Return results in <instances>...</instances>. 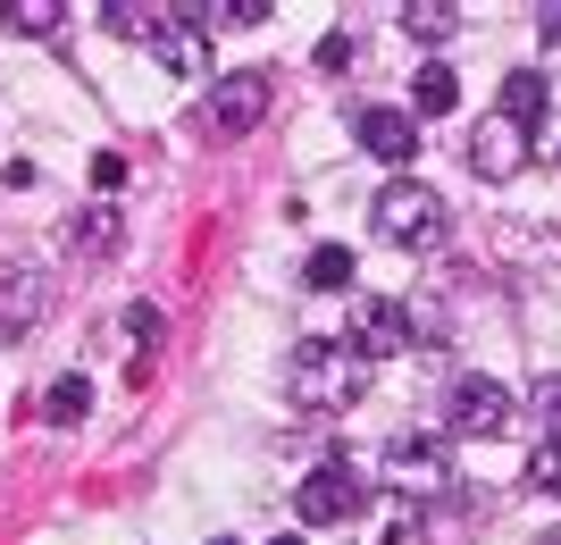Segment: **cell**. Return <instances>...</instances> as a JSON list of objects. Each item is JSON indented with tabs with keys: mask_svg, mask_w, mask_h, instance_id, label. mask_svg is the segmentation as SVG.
Returning <instances> with one entry per match:
<instances>
[{
	"mask_svg": "<svg viewBox=\"0 0 561 545\" xmlns=\"http://www.w3.org/2000/svg\"><path fill=\"white\" fill-rule=\"evenodd\" d=\"M528 487H537V496H561V436H545V445L528 453Z\"/></svg>",
	"mask_w": 561,
	"mask_h": 545,
	"instance_id": "obj_18",
	"label": "cell"
},
{
	"mask_svg": "<svg viewBox=\"0 0 561 545\" xmlns=\"http://www.w3.org/2000/svg\"><path fill=\"white\" fill-rule=\"evenodd\" d=\"M142 50L168 76H210V25H202V9H160L151 34H142Z\"/></svg>",
	"mask_w": 561,
	"mask_h": 545,
	"instance_id": "obj_6",
	"label": "cell"
},
{
	"mask_svg": "<svg viewBox=\"0 0 561 545\" xmlns=\"http://www.w3.org/2000/svg\"><path fill=\"white\" fill-rule=\"evenodd\" d=\"M445 420H453V436H503V428H512V395L494 378H453Z\"/></svg>",
	"mask_w": 561,
	"mask_h": 545,
	"instance_id": "obj_8",
	"label": "cell"
},
{
	"mask_svg": "<svg viewBox=\"0 0 561 545\" xmlns=\"http://www.w3.org/2000/svg\"><path fill=\"white\" fill-rule=\"evenodd\" d=\"M151 18H160V9H135V0H110V9H101V25H110V34H126V43H142V34H151Z\"/></svg>",
	"mask_w": 561,
	"mask_h": 545,
	"instance_id": "obj_19",
	"label": "cell"
},
{
	"mask_svg": "<svg viewBox=\"0 0 561 545\" xmlns=\"http://www.w3.org/2000/svg\"><path fill=\"white\" fill-rule=\"evenodd\" d=\"M360 151L369 160H386V168H411V151H420V118L411 110H360Z\"/></svg>",
	"mask_w": 561,
	"mask_h": 545,
	"instance_id": "obj_10",
	"label": "cell"
},
{
	"mask_svg": "<svg viewBox=\"0 0 561 545\" xmlns=\"http://www.w3.org/2000/svg\"><path fill=\"white\" fill-rule=\"evenodd\" d=\"M469 168H478L486 185H512L519 168H528V126H512L503 110H494V118L469 135Z\"/></svg>",
	"mask_w": 561,
	"mask_h": 545,
	"instance_id": "obj_9",
	"label": "cell"
},
{
	"mask_svg": "<svg viewBox=\"0 0 561 545\" xmlns=\"http://www.w3.org/2000/svg\"><path fill=\"white\" fill-rule=\"evenodd\" d=\"M260 18H277L268 0H218V9H202V25H260Z\"/></svg>",
	"mask_w": 561,
	"mask_h": 545,
	"instance_id": "obj_20",
	"label": "cell"
},
{
	"mask_svg": "<svg viewBox=\"0 0 561 545\" xmlns=\"http://www.w3.org/2000/svg\"><path fill=\"white\" fill-rule=\"evenodd\" d=\"M319 68H328V76L352 68V34H328V43H319Z\"/></svg>",
	"mask_w": 561,
	"mask_h": 545,
	"instance_id": "obj_23",
	"label": "cell"
},
{
	"mask_svg": "<svg viewBox=\"0 0 561 545\" xmlns=\"http://www.w3.org/2000/svg\"><path fill=\"white\" fill-rule=\"evenodd\" d=\"M210 545H234V537H210Z\"/></svg>",
	"mask_w": 561,
	"mask_h": 545,
	"instance_id": "obj_28",
	"label": "cell"
},
{
	"mask_svg": "<svg viewBox=\"0 0 561 545\" xmlns=\"http://www.w3.org/2000/svg\"><path fill=\"white\" fill-rule=\"evenodd\" d=\"M294 512H302L310 529H344V521H360V512H369V487H360V470H352V462H319V470L294 487Z\"/></svg>",
	"mask_w": 561,
	"mask_h": 545,
	"instance_id": "obj_4",
	"label": "cell"
},
{
	"mask_svg": "<svg viewBox=\"0 0 561 545\" xmlns=\"http://www.w3.org/2000/svg\"><path fill=\"white\" fill-rule=\"evenodd\" d=\"M537 34H545V59H561V0H553V9H537Z\"/></svg>",
	"mask_w": 561,
	"mask_h": 545,
	"instance_id": "obj_25",
	"label": "cell"
},
{
	"mask_svg": "<svg viewBox=\"0 0 561 545\" xmlns=\"http://www.w3.org/2000/svg\"><path fill=\"white\" fill-rule=\"evenodd\" d=\"M68 243H76V252H117V243H126V227H117V211H110V202H93V211H84V218L68 227Z\"/></svg>",
	"mask_w": 561,
	"mask_h": 545,
	"instance_id": "obj_16",
	"label": "cell"
},
{
	"mask_svg": "<svg viewBox=\"0 0 561 545\" xmlns=\"http://www.w3.org/2000/svg\"><path fill=\"white\" fill-rule=\"evenodd\" d=\"M402 34H411V43H453V34H461V9H453V0H402Z\"/></svg>",
	"mask_w": 561,
	"mask_h": 545,
	"instance_id": "obj_13",
	"label": "cell"
},
{
	"mask_svg": "<svg viewBox=\"0 0 561 545\" xmlns=\"http://www.w3.org/2000/svg\"><path fill=\"white\" fill-rule=\"evenodd\" d=\"M545 110H553V84H545L537 68H519V76H503V118H512V126H537Z\"/></svg>",
	"mask_w": 561,
	"mask_h": 545,
	"instance_id": "obj_12",
	"label": "cell"
},
{
	"mask_svg": "<svg viewBox=\"0 0 561 545\" xmlns=\"http://www.w3.org/2000/svg\"><path fill=\"white\" fill-rule=\"evenodd\" d=\"M84 411H93V378H76V370H68V378H50V395H43V420L50 428H76Z\"/></svg>",
	"mask_w": 561,
	"mask_h": 545,
	"instance_id": "obj_14",
	"label": "cell"
},
{
	"mask_svg": "<svg viewBox=\"0 0 561 545\" xmlns=\"http://www.w3.org/2000/svg\"><path fill=\"white\" fill-rule=\"evenodd\" d=\"M302 277H310V294H344L352 285V252L344 243H319V252L302 261Z\"/></svg>",
	"mask_w": 561,
	"mask_h": 545,
	"instance_id": "obj_17",
	"label": "cell"
},
{
	"mask_svg": "<svg viewBox=\"0 0 561 545\" xmlns=\"http://www.w3.org/2000/svg\"><path fill=\"white\" fill-rule=\"evenodd\" d=\"M126 336H135V344H160V310L135 303V310H126Z\"/></svg>",
	"mask_w": 561,
	"mask_h": 545,
	"instance_id": "obj_22",
	"label": "cell"
},
{
	"mask_svg": "<svg viewBox=\"0 0 561 545\" xmlns=\"http://www.w3.org/2000/svg\"><path fill=\"white\" fill-rule=\"evenodd\" d=\"M545 545H561V537H545Z\"/></svg>",
	"mask_w": 561,
	"mask_h": 545,
	"instance_id": "obj_29",
	"label": "cell"
},
{
	"mask_svg": "<svg viewBox=\"0 0 561 545\" xmlns=\"http://www.w3.org/2000/svg\"><path fill=\"white\" fill-rule=\"evenodd\" d=\"M386 487H394L402 503H427L453 487V436H436V428H402V436H386Z\"/></svg>",
	"mask_w": 561,
	"mask_h": 545,
	"instance_id": "obj_3",
	"label": "cell"
},
{
	"mask_svg": "<svg viewBox=\"0 0 561 545\" xmlns=\"http://www.w3.org/2000/svg\"><path fill=\"white\" fill-rule=\"evenodd\" d=\"M352 353H360V361H394V353H411V303L360 294V303H352Z\"/></svg>",
	"mask_w": 561,
	"mask_h": 545,
	"instance_id": "obj_7",
	"label": "cell"
},
{
	"mask_svg": "<svg viewBox=\"0 0 561 545\" xmlns=\"http://www.w3.org/2000/svg\"><path fill=\"white\" fill-rule=\"evenodd\" d=\"M386 545H420V521H411V512H402V521L386 529Z\"/></svg>",
	"mask_w": 561,
	"mask_h": 545,
	"instance_id": "obj_26",
	"label": "cell"
},
{
	"mask_svg": "<svg viewBox=\"0 0 561 545\" xmlns=\"http://www.w3.org/2000/svg\"><path fill=\"white\" fill-rule=\"evenodd\" d=\"M59 18H68L59 0H0V25H9V34H25V43H43Z\"/></svg>",
	"mask_w": 561,
	"mask_h": 545,
	"instance_id": "obj_15",
	"label": "cell"
},
{
	"mask_svg": "<svg viewBox=\"0 0 561 545\" xmlns=\"http://www.w3.org/2000/svg\"><path fill=\"white\" fill-rule=\"evenodd\" d=\"M369 395V361L352 353V336L335 344V336H302L294 353H285V404L294 411H319V420H335V411H352Z\"/></svg>",
	"mask_w": 561,
	"mask_h": 545,
	"instance_id": "obj_1",
	"label": "cell"
},
{
	"mask_svg": "<svg viewBox=\"0 0 561 545\" xmlns=\"http://www.w3.org/2000/svg\"><path fill=\"white\" fill-rule=\"evenodd\" d=\"M377 236L394 243V252H436V243L453 236V211H445V193L420 185V177H394V185L377 193Z\"/></svg>",
	"mask_w": 561,
	"mask_h": 545,
	"instance_id": "obj_2",
	"label": "cell"
},
{
	"mask_svg": "<svg viewBox=\"0 0 561 545\" xmlns=\"http://www.w3.org/2000/svg\"><path fill=\"white\" fill-rule=\"evenodd\" d=\"M277 545H302V537H277Z\"/></svg>",
	"mask_w": 561,
	"mask_h": 545,
	"instance_id": "obj_27",
	"label": "cell"
},
{
	"mask_svg": "<svg viewBox=\"0 0 561 545\" xmlns=\"http://www.w3.org/2000/svg\"><path fill=\"white\" fill-rule=\"evenodd\" d=\"M528 404H537V428H545V436H561V370H553V378H537V395H528Z\"/></svg>",
	"mask_w": 561,
	"mask_h": 545,
	"instance_id": "obj_21",
	"label": "cell"
},
{
	"mask_svg": "<svg viewBox=\"0 0 561 545\" xmlns=\"http://www.w3.org/2000/svg\"><path fill=\"white\" fill-rule=\"evenodd\" d=\"M93 185H101V193L126 185V160H117V151H101V160H93Z\"/></svg>",
	"mask_w": 561,
	"mask_h": 545,
	"instance_id": "obj_24",
	"label": "cell"
},
{
	"mask_svg": "<svg viewBox=\"0 0 561 545\" xmlns=\"http://www.w3.org/2000/svg\"><path fill=\"white\" fill-rule=\"evenodd\" d=\"M411 110H420V118H453V110H461V76H453L445 59H427V68L411 76Z\"/></svg>",
	"mask_w": 561,
	"mask_h": 545,
	"instance_id": "obj_11",
	"label": "cell"
},
{
	"mask_svg": "<svg viewBox=\"0 0 561 545\" xmlns=\"http://www.w3.org/2000/svg\"><path fill=\"white\" fill-rule=\"evenodd\" d=\"M260 118H268V76H260V68H234V76H218L210 93H202V126H210L218 143L252 135Z\"/></svg>",
	"mask_w": 561,
	"mask_h": 545,
	"instance_id": "obj_5",
	"label": "cell"
}]
</instances>
